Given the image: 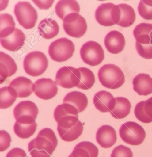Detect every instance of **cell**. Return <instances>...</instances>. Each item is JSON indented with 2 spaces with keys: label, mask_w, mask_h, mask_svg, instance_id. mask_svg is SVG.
<instances>
[{
  "label": "cell",
  "mask_w": 152,
  "mask_h": 157,
  "mask_svg": "<svg viewBox=\"0 0 152 157\" xmlns=\"http://www.w3.org/2000/svg\"><path fill=\"white\" fill-rule=\"evenodd\" d=\"M57 145V138L53 130L44 128L29 142L28 151L32 157H50Z\"/></svg>",
  "instance_id": "6da1fadb"
},
{
  "label": "cell",
  "mask_w": 152,
  "mask_h": 157,
  "mask_svg": "<svg viewBox=\"0 0 152 157\" xmlns=\"http://www.w3.org/2000/svg\"><path fill=\"white\" fill-rule=\"evenodd\" d=\"M58 123L57 130L62 139L71 142L78 139L83 131V125L78 120V115H70L55 121Z\"/></svg>",
  "instance_id": "7a4b0ae2"
},
{
  "label": "cell",
  "mask_w": 152,
  "mask_h": 157,
  "mask_svg": "<svg viewBox=\"0 0 152 157\" xmlns=\"http://www.w3.org/2000/svg\"><path fill=\"white\" fill-rule=\"evenodd\" d=\"M98 76L101 84L109 89L119 88L125 82L124 73L121 69L112 64L103 66L98 71Z\"/></svg>",
  "instance_id": "3957f363"
},
{
  "label": "cell",
  "mask_w": 152,
  "mask_h": 157,
  "mask_svg": "<svg viewBox=\"0 0 152 157\" xmlns=\"http://www.w3.org/2000/svg\"><path fill=\"white\" fill-rule=\"evenodd\" d=\"M48 66V60L46 55L39 51L27 54L23 61V67L26 74L36 77L41 75Z\"/></svg>",
  "instance_id": "277c9868"
},
{
  "label": "cell",
  "mask_w": 152,
  "mask_h": 157,
  "mask_svg": "<svg viewBox=\"0 0 152 157\" xmlns=\"http://www.w3.org/2000/svg\"><path fill=\"white\" fill-rule=\"evenodd\" d=\"M74 51L75 47L73 42L68 39L62 38L50 44L48 53L55 61L63 62L71 58Z\"/></svg>",
  "instance_id": "5b68a950"
},
{
  "label": "cell",
  "mask_w": 152,
  "mask_h": 157,
  "mask_svg": "<svg viewBox=\"0 0 152 157\" xmlns=\"http://www.w3.org/2000/svg\"><path fill=\"white\" fill-rule=\"evenodd\" d=\"M14 13L18 23L25 29H32L35 26L38 13L29 2H18L15 6Z\"/></svg>",
  "instance_id": "8992f818"
},
{
  "label": "cell",
  "mask_w": 152,
  "mask_h": 157,
  "mask_svg": "<svg viewBox=\"0 0 152 157\" xmlns=\"http://www.w3.org/2000/svg\"><path fill=\"white\" fill-rule=\"evenodd\" d=\"M119 134L124 142L132 146H138L142 144L146 136L143 127L133 121L124 123L120 128Z\"/></svg>",
  "instance_id": "52a82bcc"
},
{
  "label": "cell",
  "mask_w": 152,
  "mask_h": 157,
  "mask_svg": "<svg viewBox=\"0 0 152 157\" xmlns=\"http://www.w3.org/2000/svg\"><path fill=\"white\" fill-rule=\"evenodd\" d=\"M80 55L83 61L91 66L98 65L104 59L102 47L93 41H88L83 44L80 49Z\"/></svg>",
  "instance_id": "ba28073f"
},
{
  "label": "cell",
  "mask_w": 152,
  "mask_h": 157,
  "mask_svg": "<svg viewBox=\"0 0 152 157\" xmlns=\"http://www.w3.org/2000/svg\"><path fill=\"white\" fill-rule=\"evenodd\" d=\"M63 27L66 33L74 38L82 37L86 33L87 24L86 20L78 13H71L63 20Z\"/></svg>",
  "instance_id": "9c48e42d"
},
{
  "label": "cell",
  "mask_w": 152,
  "mask_h": 157,
  "mask_svg": "<svg viewBox=\"0 0 152 157\" xmlns=\"http://www.w3.org/2000/svg\"><path fill=\"white\" fill-rule=\"evenodd\" d=\"M113 21L123 27L131 26L136 19V13L134 9L127 4L115 5L112 11Z\"/></svg>",
  "instance_id": "30bf717a"
},
{
  "label": "cell",
  "mask_w": 152,
  "mask_h": 157,
  "mask_svg": "<svg viewBox=\"0 0 152 157\" xmlns=\"http://www.w3.org/2000/svg\"><path fill=\"white\" fill-rule=\"evenodd\" d=\"M80 72L78 68L64 66L58 71L56 74L57 84L64 88L77 87L79 83Z\"/></svg>",
  "instance_id": "8fae6325"
},
{
  "label": "cell",
  "mask_w": 152,
  "mask_h": 157,
  "mask_svg": "<svg viewBox=\"0 0 152 157\" xmlns=\"http://www.w3.org/2000/svg\"><path fill=\"white\" fill-rule=\"evenodd\" d=\"M35 95L41 99L48 100L53 98L58 93L56 83L50 78H41L34 83Z\"/></svg>",
  "instance_id": "7c38bea8"
},
{
  "label": "cell",
  "mask_w": 152,
  "mask_h": 157,
  "mask_svg": "<svg viewBox=\"0 0 152 157\" xmlns=\"http://www.w3.org/2000/svg\"><path fill=\"white\" fill-rule=\"evenodd\" d=\"M37 126L34 119L32 117H22L16 120L13 129L17 136L22 139H27L34 134Z\"/></svg>",
  "instance_id": "4fadbf2b"
},
{
  "label": "cell",
  "mask_w": 152,
  "mask_h": 157,
  "mask_svg": "<svg viewBox=\"0 0 152 157\" xmlns=\"http://www.w3.org/2000/svg\"><path fill=\"white\" fill-rule=\"evenodd\" d=\"M104 45L110 53L117 54L122 52L125 45V40L122 33L117 30L110 31L105 37Z\"/></svg>",
  "instance_id": "5bb4252c"
},
{
  "label": "cell",
  "mask_w": 152,
  "mask_h": 157,
  "mask_svg": "<svg viewBox=\"0 0 152 157\" xmlns=\"http://www.w3.org/2000/svg\"><path fill=\"white\" fill-rule=\"evenodd\" d=\"M25 35L23 31L16 28L14 31L8 36L1 38V45L5 49L15 52L20 50L24 45Z\"/></svg>",
  "instance_id": "9a60e30c"
},
{
  "label": "cell",
  "mask_w": 152,
  "mask_h": 157,
  "mask_svg": "<svg viewBox=\"0 0 152 157\" xmlns=\"http://www.w3.org/2000/svg\"><path fill=\"white\" fill-rule=\"evenodd\" d=\"M116 140V132L110 125H104L98 128L96 140L102 148H111L115 144Z\"/></svg>",
  "instance_id": "2e32d148"
},
{
  "label": "cell",
  "mask_w": 152,
  "mask_h": 157,
  "mask_svg": "<svg viewBox=\"0 0 152 157\" xmlns=\"http://www.w3.org/2000/svg\"><path fill=\"white\" fill-rule=\"evenodd\" d=\"M10 87L14 89L17 98H24L29 97L34 92L35 87L29 78L20 76L14 78L10 82Z\"/></svg>",
  "instance_id": "e0dca14e"
},
{
  "label": "cell",
  "mask_w": 152,
  "mask_h": 157,
  "mask_svg": "<svg viewBox=\"0 0 152 157\" xmlns=\"http://www.w3.org/2000/svg\"><path fill=\"white\" fill-rule=\"evenodd\" d=\"M93 104L100 111L110 112L115 106L116 99L109 92L101 91L94 95Z\"/></svg>",
  "instance_id": "ac0fdd59"
},
{
  "label": "cell",
  "mask_w": 152,
  "mask_h": 157,
  "mask_svg": "<svg viewBox=\"0 0 152 157\" xmlns=\"http://www.w3.org/2000/svg\"><path fill=\"white\" fill-rule=\"evenodd\" d=\"M39 109L36 104L29 101H22L18 103L13 110L16 120L21 117H32L36 119Z\"/></svg>",
  "instance_id": "d6986e66"
},
{
  "label": "cell",
  "mask_w": 152,
  "mask_h": 157,
  "mask_svg": "<svg viewBox=\"0 0 152 157\" xmlns=\"http://www.w3.org/2000/svg\"><path fill=\"white\" fill-rule=\"evenodd\" d=\"M134 91L140 96H146L152 93V78L147 74H139L132 81Z\"/></svg>",
  "instance_id": "ffe728a7"
},
{
  "label": "cell",
  "mask_w": 152,
  "mask_h": 157,
  "mask_svg": "<svg viewBox=\"0 0 152 157\" xmlns=\"http://www.w3.org/2000/svg\"><path fill=\"white\" fill-rule=\"evenodd\" d=\"M16 63L9 55L1 52H0V79L2 83L7 77L14 75L17 70Z\"/></svg>",
  "instance_id": "44dd1931"
},
{
  "label": "cell",
  "mask_w": 152,
  "mask_h": 157,
  "mask_svg": "<svg viewBox=\"0 0 152 157\" xmlns=\"http://www.w3.org/2000/svg\"><path fill=\"white\" fill-rule=\"evenodd\" d=\"M115 5L112 3L102 4L96 10L95 17L101 25L111 26L114 25L112 17V11Z\"/></svg>",
  "instance_id": "7402d4cb"
},
{
  "label": "cell",
  "mask_w": 152,
  "mask_h": 157,
  "mask_svg": "<svg viewBox=\"0 0 152 157\" xmlns=\"http://www.w3.org/2000/svg\"><path fill=\"white\" fill-rule=\"evenodd\" d=\"M136 43L140 44H152V24L141 23L133 30Z\"/></svg>",
  "instance_id": "603a6c76"
},
{
  "label": "cell",
  "mask_w": 152,
  "mask_h": 157,
  "mask_svg": "<svg viewBox=\"0 0 152 157\" xmlns=\"http://www.w3.org/2000/svg\"><path fill=\"white\" fill-rule=\"evenodd\" d=\"M134 114L138 120L145 123L152 122V101L150 98L137 103Z\"/></svg>",
  "instance_id": "cb8c5ba5"
},
{
  "label": "cell",
  "mask_w": 152,
  "mask_h": 157,
  "mask_svg": "<svg viewBox=\"0 0 152 157\" xmlns=\"http://www.w3.org/2000/svg\"><path fill=\"white\" fill-rule=\"evenodd\" d=\"M39 34L44 39H53L58 34L59 27L55 20L46 18L42 20L38 26Z\"/></svg>",
  "instance_id": "d4e9b609"
},
{
  "label": "cell",
  "mask_w": 152,
  "mask_h": 157,
  "mask_svg": "<svg viewBox=\"0 0 152 157\" xmlns=\"http://www.w3.org/2000/svg\"><path fill=\"white\" fill-rule=\"evenodd\" d=\"M63 102L72 105L77 109L79 113L83 111L87 108L88 99L84 93L78 91H73L66 95Z\"/></svg>",
  "instance_id": "484cf974"
},
{
  "label": "cell",
  "mask_w": 152,
  "mask_h": 157,
  "mask_svg": "<svg viewBox=\"0 0 152 157\" xmlns=\"http://www.w3.org/2000/svg\"><path fill=\"white\" fill-rule=\"evenodd\" d=\"M99 150L92 142H79L74 148L71 155L72 157H97Z\"/></svg>",
  "instance_id": "4316f807"
},
{
  "label": "cell",
  "mask_w": 152,
  "mask_h": 157,
  "mask_svg": "<svg viewBox=\"0 0 152 157\" xmlns=\"http://www.w3.org/2000/svg\"><path fill=\"white\" fill-rule=\"evenodd\" d=\"M57 15L63 20L66 16L71 13H79L80 6L76 1H59L55 7Z\"/></svg>",
  "instance_id": "83f0119b"
},
{
  "label": "cell",
  "mask_w": 152,
  "mask_h": 157,
  "mask_svg": "<svg viewBox=\"0 0 152 157\" xmlns=\"http://www.w3.org/2000/svg\"><path fill=\"white\" fill-rule=\"evenodd\" d=\"M115 99V106L110 113L112 117L116 119L124 118L130 112L131 103L128 99L123 97H117Z\"/></svg>",
  "instance_id": "f1b7e54d"
},
{
  "label": "cell",
  "mask_w": 152,
  "mask_h": 157,
  "mask_svg": "<svg viewBox=\"0 0 152 157\" xmlns=\"http://www.w3.org/2000/svg\"><path fill=\"white\" fill-rule=\"evenodd\" d=\"M80 72L79 83L77 88L83 90L90 89L95 82V77L93 71L85 67L78 68Z\"/></svg>",
  "instance_id": "f546056e"
},
{
  "label": "cell",
  "mask_w": 152,
  "mask_h": 157,
  "mask_svg": "<svg viewBox=\"0 0 152 157\" xmlns=\"http://www.w3.org/2000/svg\"><path fill=\"white\" fill-rule=\"evenodd\" d=\"M16 94L11 87H4L0 89V108L6 109L12 105L16 100Z\"/></svg>",
  "instance_id": "4dcf8cb0"
},
{
  "label": "cell",
  "mask_w": 152,
  "mask_h": 157,
  "mask_svg": "<svg viewBox=\"0 0 152 157\" xmlns=\"http://www.w3.org/2000/svg\"><path fill=\"white\" fill-rule=\"evenodd\" d=\"M1 29L0 37L5 38L11 34L15 29V23L13 17L8 13H2L0 15Z\"/></svg>",
  "instance_id": "1f68e13d"
},
{
  "label": "cell",
  "mask_w": 152,
  "mask_h": 157,
  "mask_svg": "<svg viewBox=\"0 0 152 157\" xmlns=\"http://www.w3.org/2000/svg\"><path fill=\"white\" fill-rule=\"evenodd\" d=\"M139 14L146 20H152V1H140L138 6Z\"/></svg>",
  "instance_id": "d6a6232c"
},
{
  "label": "cell",
  "mask_w": 152,
  "mask_h": 157,
  "mask_svg": "<svg viewBox=\"0 0 152 157\" xmlns=\"http://www.w3.org/2000/svg\"><path fill=\"white\" fill-rule=\"evenodd\" d=\"M137 53L143 58L147 59H152V44H140L136 43Z\"/></svg>",
  "instance_id": "836d02e7"
},
{
  "label": "cell",
  "mask_w": 152,
  "mask_h": 157,
  "mask_svg": "<svg viewBox=\"0 0 152 157\" xmlns=\"http://www.w3.org/2000/svg\"><path fill=\"white\" fill-rule=\"evenodd\" d=\"M111 157H133V154L130 148L121 145L113 149Z\"/></svg>",
  "instance_id": "e575fe53"
},
{
  "label": "cell",
  "mask_w": 152,
  "mask_h": 157,
  "mask_svg": "<svg viewBox=\"0 0 152 157\" xmlns=\"http://www.w3.org/2000/svg\"><path fill=\"white\" fill-rule=\"evenodd\" d=\"M11 138L9 133L5 130L0 131V151H4L10 146Z\"/></svg>",
  "instance_id": "d590c367"
},
{
  "label": "cell",
  "mask_w": 152,
  "mask_h": 157,
  "mask_svg": "<svg viewBox=\"0 0 152 157\" xmlns=\"http://www.w3.org/2000/svg\"><path fill=\"white\" fill-rule=\"evenodd\" d=\"M6 157H28L24 150L19 148H13L7 154Z\"/></svg>",
  "instance_id": "8d00e7d4"
},
{
  "label": "cell",
  "mask_w": 152,
  "mask_h": 157,
  "mask_svg": "<svg viewBox=\"0 0 152 157\" xmlns=\"http://www.w3.org/2000/svg\"><path fill=\"white\" fill-rule=\"evenodd\" d=\"M33 2L40 9L47 10L51 6L54 1H33Z\"/></svg>",
  "instance_id": "74e56055"
},
{
  "label": "cell",
  "mask_w": 152,
  "mask_h": 157,
  "mask_svg": "<svg viewBox=\"0 0 152 157\" xmlns=\"http://www.w3.org/2000/svg\"><path fill=\"white\" fill-rule=\"evenodd\" d=\"M68 157H72V155H71V154H70V155Z\"/></svg>",
  "instance_id": "f35d334b"
},
{
  "label": "cell",
  "mask_w": 152,
  "mask_h": 157,
  "mask_svg": "<svg viewBox=\"0 0 152 157\" xmlns=\"http://www.w3.org/2000/svg\"><path fill=\"white\" fill-rule=\"evenodd\" d=\"M150 99L152 101V97H151V98H150Z\"/></svg>",
  "instance_id": "ab89813d"
}]
</instances>
